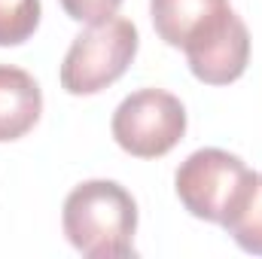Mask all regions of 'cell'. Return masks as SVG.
Listing matches in <instances>:
<instances>
[{
    "label": "cell",
    "mask_w": 262,
    "mask_h": 259,
    "mask_svg": "<svg viewBox=\"0 0 262 259\" xmlns=\"http://www.w3.org/2000/svg\"><path fill=\"white\" fill-rule=\"evenodd\" d=\"M189 70L195 73V79L207 85H229L235 82L250 61V31L241 21V15L204 49H198L195 55L186 58Z\"/></svg>",
    "instance_id": "cell-6"
},
{
    "label": "cell",
    "mask_w": 262,
    "mask_h": 259,
    "mask_svg": "<svg viewBox=\"0 0 262 259\" xmlns=\"http://www.w3.org/2000/svg\"><path fill=\"white\" fill-rule=\"evenodd\" d=\"M137 28L128 18L110 15L98 25H89L64 55L61 85L70 95H95L113 85L137 55Z\"/></svg>",
    "instance_id": "cell-2"
},
{
    "label": "cell",
    "mask_w": 262,
    "mask_h": 259,
    "mask_svg": "<svg viewBox=\"0 0 262 259\" xmlns=\"http://www.w3.org/2000/svg\"><path fill=\"white\" fill-rule=\"evenodd\" d=\"M64 12L73 21H85V25H98L110 15H116V9L122 6V0H61Z\"/></svg>",
    "instance_id": "cell-10"
},
{
    "label": "cell",
    "mask_w": 262,
    "mask_h": 259,
    "mask_svg": "<svg viewBox=\"0 0 262 259\" xmlns=\"http://www.w3.org/2000/svg\"><path fill=\"white\" fill-rule=\"evenodd\" d=\"M40 0H0V46H18L40 25Z\"/></svg>",
    "instance_id": "cell-9"
},
{
    "label": "cell",
    "mask_w": 262,
    "mask_h": 259,
    "mask_svg": "<svg viewBox=\"0 0 262 259\" xmlns=\"http://www.w3.org/2000/svg\"><path fill=\"white\" fill-rule=\"evenodd\" d=\"M43 113V92L37 79L12 64H0V143L18 140L37 125Z\"/></svg>",
    "instance_id": "cell-7"
},
{
    "label": "cell",
    "mask_w": 262,
    "mask_h": 259,
    "mask_svg": "<svg viewBox=\"0 0 262 259\" xmlns=\"http://www.w3.org/2000/svg\"><path fill=\"white\" fill-rule=\"evenodd\" d=\"M149 15L156 34L168 46L183 49L186 58L213 43L238 18L229 0H149Z\"/></svg>",
    "instance_id": "cell-5"
},
{
    "label": "cell",
    "mask_w": 262,
    "mask_h": 259,
    "mask_svg": "<svg viewBox=\"0 0 262 259\" xmlns=\"http://www.w3.org/2000/svg\"><path fill=\"white\" fill-rule=\"evenodd\" d=\"M223 229L232 235V241L241 250H247L253 256H262V174L253 177V183L247 186L244 198L223 220Z\"/></svg>",
    "instance_id": "cell-8"
},
{
    "label": "cell",
    "mask_w": 262,
    "mask_h": 259,
    "mask_svg": "<svg viewBox=\"0 0 262 259\" xmlns=\"http://www.w3.org/2000/svg\"><path fill=\"white\" fill-rule=\"evenodd\" d=\"M253 177L256 171H250L238 156L207 146V149H195L177 168L174 189H177L180 204L192 217L223 226V220L244 198Z\"/></svg>",
    "instance_id": "cell-3"
},
{
    "label": "cell",
    "mask_w": 262,
    "mask_h": 259,
    "mask_svg": "<svg viewBox=\"0 0 262 259\" xmlns=\"http://www.w3.org/2000/svg\"><path fill=\"white\" fill-rule=\"evenodd\" d=\"M67 241L89 259L134 256L137 204L116 180H85L64 198Z\"/></svg>",
    "instance_id": "cell-1"
},
{
    "label": "cell",
    "mask_w": 262,
    "mask_h": 259,
    "mask_svg": "<svg viewBox=\"0 0 262 259\" xmlns=\"http://www.w3.org/2000/svg\"><path fill=\"white\" fill-rule=\"evenodd\" d=\"M110 128L128 156L162 159L186 134V107L165 89H140L116 107Z\"/></svg>",
    "instance_id": "cell-4"
}]
</instances>
